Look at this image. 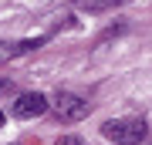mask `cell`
I'll list each match as a JSON object with an SVG mask.
<instances>
[{"instance_id":"cell-1","label":"cell","mask_w":152,"mask_h":145,"mask_svg":"<svg viewBox=\"0 0 152 145\" xmlns=\"http://www.w3.org/2000/svg\"><path fill=\"white\" fill-rule=\"evenodd\" d=\"M102 135L115 145H139L149 138V125L145 118H112L102 125Z\"/></svg>"},{"instance_id":"cell-7","label":"cell","mask_w":152,"mask_h":145,"mask_svg":"<svg viewBox=\"0 0 152 145\" xmlns=\"http://www.w3.org/2000/svg\"><path fill=\"white\" fill-rule=\"evenodd\" d=\"M7 91H14V85H10L7 78H0V95H7Z\"/></svg>"},{"instance_id":"cell-5","label":"cell","mask_w":152,"mask_h":145,"mask_svg":"<svg viewBox=\"0 0 152 145\" xmlns=\"http://www.w3.org/2000/svg\"><path fill=\"white\" fill-rule=\"evenodd\" d=\"M118 4H125V0H78V10H108Z\"/></svg>"},{"instance_id":"cell-4","label":"cell","mask_w":152,"mask_h":145,"mask_svg":"<svg viewBox=\"0 0 152 145\" xmlns=\"http://www.w3.org/2000/svg\"><path fill=\"white\" fill-rule=\"evenodd\" d=\"M44 44V37H34V41H0V61H14L27 51H37Z\"/></svg>"},{"instance_id":"cell-2","label":"cell","mask_w":152,"mask_h":145,"mask_svg":"<svg viewBox=\"0 0 152 145\" xmlns=\"http://www.w3.org/2000/svg\"><path fill=\"white\" fill-rule=\"evenodd\" d=\"M48 108H54V118L68 122V125L88 118V111H91V105H88L81 95H71V91H58L54 101H48Z\"/></svg>"},{"instance_id":"cell-3","label":"cell","mask_w":152,"mask_h":145,"mask_svg":"<svg viewBox=\"0 0 152 145\" xmlns=\"http://www.w3.org/2000/svg\"><path fill=\"white\" fill-rule=\"evenodd\" d=\"M48 111V98H44L41 91H27V95H20L14 101V118H41V115Z\"/></svg>"},{"instance_id":"cell-6","label":"cell","mask_w":152,"mask_h":145,"mask_svg":"<svg viewBox=\"0 0 152 145\" xmlns=\"http://www.w3.org/2000/svg\"><path fill=\"white\" fill-rule=\"evenodd\" d=\"M54 145H85L81 138H75V135H64V138H58Z\"/></svg>"},{"instance_id":"cell-8","label":"cell","mask_w":152,"mask_h":145,"mask_svg":"<svg viewBox=\"0 0 152 145\" xmlns=\"http://www.w3.org/2000/svg\"><path fill=\"white\" fill-rule=\"evenodd\" d=\"M0 128H4V111H0Z\"/></svg>"}]
</instances>
